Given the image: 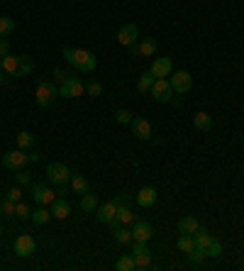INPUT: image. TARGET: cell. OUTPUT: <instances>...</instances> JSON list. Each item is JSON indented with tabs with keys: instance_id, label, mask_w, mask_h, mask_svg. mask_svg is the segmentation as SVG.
Instances as JSON below:
<instances>
[{
	"instance_id": "obj_4",
	"label": "cell",
	"mask_w": 244,
	"mask_h": 271,
	"mask_svg": "<svg viewBox=\"0 0 244 271\" xmlns=\"http://www.w3.org/2000/svg\"><path fill=\"white\" fill-rule=\"evenodd\" d=\"M34 98H37V105H39V108H49V105H54V101L59 98V88H56L54 83H49V81H46V83H39Z\"/></svg>"
},
{
	"instance_id": "obj_34",
	"label": "cell",
	"mask_w": 244,
	"mask_h": 271,
	"mask_svg": "<svg viewBox=\"0 0 244 271\" xmlns=\"http://www.w3.org/2000/svg\"><path fill=\"white\" fill-rule=\"evenodd\" d=\"M15 217H20V220H30V217H32V210H30V205L20 201V203L15 205Z\"/></svg>"
},
{
	"instance_id": "obj_43",
	"label": "cell",
	"mask_w": 244,
	"mask_h": 271,
	"mask_svg": "<svg viewBox=\"0 0 244 271\" xmlns=\"http://www.w3.org/2000/svg\"><path fill=\"white\" fill-rule=\"evenodd\" d=\"M68 76H71V73H66V71H61V68H54V79L59 81V83H64V81H66Z\"/></svg>"
},
{
	"instance_id": "obj_6",
	"label": "cell",
	"mask_w": 244,
	"mask_h": 271,
	"mask_svg": "<svg viewBox=\"0 0 244 271\" xmlns=\"http://www.w3.org/2000/svg\"><path fill=\"white\" fill-rule=\"evenodd\" d=\"M168 83H171V90L174 93H188L190 88H193V76H190L188 71H176V73H171V79H168Z\"/></svg>"
},
{
	"instance_id": "obj_2",
	"label": "cell",
	"mask_w": 244,
	"mask_h": 271,
	"mask_svg": "<svg viewBox=\"0 0 244 271\" xmlns=\"http://www.w3.org/2000/svg\"><path fill=\"white\" fill-rule=\"evenodd\" d=\"M0 66H3V71L8 73V76H12V79H22V76H27L30 71L34 68L32 59L30 57H12V54H8L5 59H0Z\"/></svg>"
},
{
	"instance_id": "obj_42",
	"label": "cell",
	"mask_w": 244,
	"mask_h": 271,
	"mask_svg": "<svg viewBox=\"0 0 244 271\" xmlns=\"http://www.w3.org/2000/svg\"><path fill=\"white\" fill-rule=\"evenodd\" d=\"M8 54H10V42L3 37V39H0V59H5Z\"/></svg>"
},
{
	"instance_id": "obj_33",
	"label": "cell",
	"mask_w": 244,
	"mask_h": 271,
	"mask_svg": "<svg viewBox=\"0 0 244 271\" xmlns=\"http://www.w3.org/2000/svg\"><path fill=\"white\" fill-rule=\"evenodd\" d=\"M210 237H212V235H208V230H205V227H198V230L193 232V239H196V244H198V247H205V244L210 242Z\"/></svg>"
},
{
	"instance_id": "obj_41",
	"label": "cell",
	"mask_w": 244,
	"mask_h": 271,
	"mask_svg": "<svg viewBox=\"0 0 244 271\" xmlns=\"http://www.w3.org/2000/svg\"><path fill=\"white\" fill-rule=\"evenodd\" d=\"M112 203L117 205V208H120V205H130V195H127V193H117V195L112 198Z\"/></svg>"
},
{
	"instance_id": "obj_15",
	"label": "cell",
	"mask_w": 244,
	"mask_h": 271,
	"mask_svg": "<svg viewBox=\"0 0 244 271\" xmlns=\"http://www.w3.org/2000/svg\"><path fill=\"white\" fill-rule=\"evenodd\" d=\"M149 71H152V76H154V79H168V76L174 73V64H171V59H168V57L154 59Z\"/></svg>"
},
{
	"instance_id": "obj_25",
	"label": "cell",
	"mask_w": 244,
	"mask_h": 271,
	"mask_svg": "<svg viewBox=\"0 0 244 271\" xmlns=\"http://www.w3.org/2000/svg\"><path fill=\"white\" fill-rule=\"evenodd\" d=\"M30 220H32L34 225H46V223L52 220V210H49L46 205H39V210H34Z\"/></svg>"
},
{
	"instance_id": "obj_14",
	"label": "cell",
	"mask_w": 244,
	"mask_h": 271,
	"mask_svg": "<svg viewBox=\"0 0 244 271\" xmlns=\"http://www.w3.org/2000/svg\"><path fill=\"white\" fill-rule=\"evenodd\" d=\"M152 235H154V230H152V225H149L147 220H139V217H137L132 223V242H149Z\"/></svg>"
},
{
	"instance_id": "obj_38",
	"label": "cell",
	"mask_w": 244,
	"mask_h": 271,
	"mask_svg": "<svg viewBox=\"0 0 244 271\" xmlns=\"http://www.w3.org/2000/svg\"><path fill=\"white\" fill-rule=\"evenodd\" d=\"M15 205H17V203H12V201L5 198V201L0 203V215H5V217H15Z\"/></svg>"
},
{
	"instance_id": "obj_31",
	"label": "cell",
	"mask_w": 244,
	"mask_h": 271,
	"mask_svg": "<svg viewBox=\"0 0 244 271\" xmlns=\"http://www.w3.org/2000/svg\"><path fill=\"white\" fill-rule=\"evenodd\" d=\"M17 147L20 149H32L34 147V135L32 132H20V135H17Z\"/></svg>"
},
{
	"instance_id": "obj_22",
	"label": "cell",
	"mask_w": 244,
	"mask_h": 271,
	"mask_svg": "<svg viewBox=\"0 0 244 271\" xmlns=\"http://www.w3.org/2000/svg\"><path fill=\"white\" fill-rule=\"evenodd\" d=\"M112 227V237H115V242H117V244H122V247H125V244H130V242H132V230H127V227L125 225H110Z\"/></svg>"
},
{
	"instance_id": "obj_20",
	"label": "cell",
	"mask_w": 244,
	"mask_h": 271,
	"mask_svg": "<svg viewBox=\"0 0 244 271\" xmlns=\"http://www.w3.org/2000/svg\"><path fill=\"white\" fill-rule=\"evenodd\" d=\"M198 227H200V223L196 215H186V217L178 220V232H181V235H193Z\"/></svg>"
},
{
	"instance_id": "obj_40",
	"label": "cell",
	"mask_w": 244,
	"mask_h": 271,
	"mask_svg": "<svg viewBox=\"0 0 244 271\" xmlns=\"http://www.w3.org/2000/svg\"><path fill=\"white\" fill-rule=\"evenodd\" d=\"M5 198H8V201H12V203H20V201H22V186H15V188H10Z\"/></svg>"
},
{
	"instance_id": "obj_28",
	"label": "cell",
	"mask_w": 244,
	"mask_h": 271,
	"mask_svg": "<svg viewBox=\"0 0 244 271\" xmlns=\"http://www.w3.org/2000/svg\"><path fill=\"white\" fill-rule=\"evenodd\" d=\"M154 76H152V71H147V73H142V79L137 81V90L139 93H147V90H152V86H154Z\"/></svg>"
},
{
	"instance_id": "obj_5",
	"label": "cell",
	"mask_w": 244,
	"mask_h": 271,
	"mask_svg": "<svg viewBox=\"0 0 244 271\" xmlns=\"http://www.w3.org/2000/svg\"><path fill=\"white\" fill-rule=\"evenodd\" d=\"M83 90H86L83 81L76 76H68L64 83H59V98H81Z\"/></svg>"
},
{
	"instance_id": "obj_13",
	"label": "cell",
	"mask_w": 244,
	"mask_h": 271,
	"mask_svg": "<svg viewBox=\"0 0 244 271\" xmlns=\"http://www.w3.org/2000/svg\"><path fill=\"white\" fill-rule=\"evenodd\" d=\"M156 46H159V42H156L154 37H144V39H139V42L134 46H130V49H132L134 57H154Z\"/></svg>"
},
{
	"instance_id": "obj_44",
	"label": "cell",
	"mask_w": 244,
	"mask_h": 271,
	"mask_svg": "<svg viewBox=\"0 0 244 271\" xmlns=\"http://www.w3.org/2000/svg\"><path fill=\"white\" fill-rule=\"evenodd\" d=\"M66 195V188L64 186H56V198H64Z\"/></svg>"
},
{
	"instance_id": "obj_1",
	"label": "cell",
	"mask_w": 244,
	"mask_h": 271,
	"mask_svg": "<svg viewBox=\"0 0 244 271\" xmlns=\"http://www.w3.org/2000/svg\"><path fill=\"white\" fill-rule=\"evenodd\" d=\"M64 59H68V64H71L74 68L86 71V73L95 71V66H98L95 54H93V52H86V49H71V46H64Z\"/></svg>"
},
{
	"instance_id": "obj_11",
	"label": "cell",
	"mask_w": 244,
	"mask_h": 271,
	"mask_svg": "<svg viewBox=\"0 0 244 271\" xmlns=\"http://www.w3.org/2000/svg\"><path fill=\"white\" fill-rule=\"evenodd\" d=\"M30 161V157L25 154V149H17V152H8L3 157V166L10 171H17V169H25V164Z\"/></svg>"
},
{
	"instance_id": "obj_8",
	"label": "cell",
	"mask_w": 244,
	"mask_h": 271,
	"mask_svg": "<svg viewBox=\"0 0 244 271\" xmlns=\"http://www.w3.org/2000/svg\"><path fill=\"white\" fill-rule=\"evenodd\" d=\"M149 93H152V98H154L156 103H171V98H174V90H171L168 79H156Z\"/></svg>"
},
{
	"instance_id": "obj_12",
	"label": "cell",
	"mask_w": 244,
	"mask_h": 271,
	"mask_svg": "<svg viewBox=\"0 0 244 271\" xmlns=\"http://www.w3.org/2000/svg\"><path fill=\"white\" fill-rule=\"evenodd\" d=\"M115 215H117V205L112 203V201L95 208V220H98L100 225H115Z\"/></svg>"
},
{
	"instance_id": "obj_9",
	"label": "cell",
	"mask_w": 244,
	"mask_h": 271,
	"mask_svg": "<svg viewBox=\"0 0 244 271\" xmlns=\"http://www.w3.org/2000/svg\"><path fill=\"white\" fill-rule=\"evenodd\" d=\"M132 257H134L137 269H149V266H152V252L147 247V242H134Z\"/></svg>"
},
{
	"instance_id": "obj_23",
	"label": "cell",
	"mask_w": 244,
	"mask_h": 271,
	"mask_svg": "<svg viewBox=\"0 0 244 271\" xmlns=\"http://www.w3.org/2000/svg\"><path fill=\"white\" fill-rule=\"evenodd\" d=\"M95 208H98V198L90 191H86L81 195V210H83V213H95Z\"/></svg>"
},
{
	"instance_id": "obj_7",
	"label": "cell",
	"mask_w": 244,
	"mask_h": 271,
	"mask_svg": "<svg viewBox=\"0 0 244 271\" xmlns=\"http://www.w3.org/2000/svg\"><path fill=\"white\" fill-rule=\"evenodd\" d=\"M12 249H15V254H17V257L27 259V257H32V254H34V249H37V242H34L32 235H17V237H15V244H12Z\"/></svg>"
},
{
	"instance_id": "obj_26",
	"label": "cell",
	"mask_w": 244,
	"mask_h": 271,
	"mask_svg": "<svg viewBox=\"0 0 244 271\" xmlns=\"http://www.w3.org/2000/svg\"><path fill=\"white\" fill-rule=\"evenodd\" d=\"M71 188L78 193V195H83V193L88 191V181L83 174H71Z\"/></svg>"
},
{
	"instance_id": "obj_35",
	"label": "cell",
	"mask_w": 244,
	"mask_h": 271,
	"mask_svg": "<svg viewBox=\"0 0 244 271\" xmlns=\"http://www.w3.org/2000/svg\"><path fill=\"white\" fill-rule=\"evenodd\" d=\"M15 30V20L12 17H0V37H8Z\"/></svg>"
},
{
	"instance_id": "obj_46",
	"label": "cell",
	"mask_w": 244,
	"mask_h": 271,
	"mask_svg": "<svg viewBox=\"0 0 244 271\" xmlns=\"http://www.w3.org/2000/svg\"><path fill=\"white\" fill-rule=\"evenodd\" d=\"M27 157H30V161H39V154H37V152H32V154H27Z\"/></svg>"
},
{
	"instance_id": "obj_24",
	"label": "cell",
	"mask_w": 244,
	"mask_h": 271,
	"mask_svg": "<svg viewBox=\"0 0 244 271\" xmlns=\"http://www.w3.org/2000/svg\"><path fill=\"white\" fill-rule=\"evenodd\" d=\"M193 127L200 132H208V130H212V117L208 113H198L193 117Z\"/></svg>"
},
{
	"instance_id": "obj_39",
	"label": "cell",
	"mask_w": 244,
	"mask_h": 271,
	"mask_svg": "<svg viewBox=\"0 0 244 271\" xmlns=\"http://www.w3.org/2000/svg\"><path fill=\"white\" fill-rule=\"evenodd\" d=\"M15 183H17V186H30V183H32V176H30L27 171L17 169L15 171Z\"/></svg>"
},
{
	"instance_id": "obj_29",
	"label": "cell",
	"mask_w": 244,
	"mask_h": 271,
	"mask_svg": "<svg viewBox=\"0 0 244 271\" xmlns=\"http://www.w3.org/2000/svg\"><path fill=\"white\" fill-rule=\"evenodd\" d=\"M205 257H208V254H205V247H198V244H196V247L188 252V261L193 264V266L203 264V259H205Z\"/></svg>"
},
{
	"instance_id": "obj_45",
	"label": "cell",
	"mask_w": 244,
	"mask_h": 271,
	"mask_svg": "<svg viewBox=\"0 0 244 271\" xmlns=\"http://www.w3.org/2000/svg\"><path fill=\"white\" fill-rule=\"evenodd\" d=\"M5 81H8V73H5V71H3V66H0V86H3Z\"/></svg>"
},
{
	"instance_id": "obj_21",
	"label": "cell",
	"mask_w": 244,
	"mask_h": 271,
	"mask_svg": "<svg viewBox=\"0 0 244 271\" xmlns=\"http://www.w3.org/2000/svg\"><path fill=\"white\" fill-rule=\"evenodd\" d=\"M134 220H137V215L130 205H120L117 208V215H115V225H132Z\"/></svg>"
},
{
	"instance_id": "obj_27",
	"label": "cell",
	"mask_w": 244,
	"mask_h": 271,
	"mask_svg": "<svg viewBox=\"0 0 244 271\" xmlns=\"http://www.w3.org/2000/svg\"><path fill=\"white\" fill-rule=\"evenodd\" d=\"M115 269H117V271H134V269H137L134 257H132V254H122L120 259L115 261Z\"/></svg>"
},
{
	"instance_id": "obj_16",
	"label": "cell",
	"mask_w": 244,
	"mask_h": 271,
	"mask_svg": "<svg viewBox=\"0 0 244 271\" xmlns=\"http://www.w3.org/2000/svg\"><path fill=\"white\" fill-rule=\"evenodd\" d=\"M32 198L37 205H52L56 201V191L46 188L42 183H37V186H32Z\"/></svg>"
},
{
	"instance_id": "obj_18",
	"label": "cell",
	"mask_w": 244,
	"mask_h": 271,
	"mask_svg": "<svg viewBox=\"0 0 244 271\" xmlns=\"http://www.w3.org/2000/svg\"><path fill=\"white\" fill-rule=\"evenodd\" d=\"M156 203V188L154 186H142L137 193V205L139 208H152Z\"/></svg>"
},
{
	"instance_id": "obj_32",
	"label": "cell",
	"mask_w": 244,
	"mask_h": 271,
	"mask_svg": "<svg viewBox=\"0 0 244 271\" xmlns=\"http://www.w3.org/2000/svg\"><path fill=\"white\" fill-rule=\"evenodd\" d=\"M193 247H196V239H193V235H181V237H178V249H181L183 254H188Z\"/></svg>"
},
{
	"instance_id": "obj_17",
	"label": "cell",
	"mask_w": 244,
	"mask_h": 271,
	"mask_svg": "<svg viewBox=\"0 0 244 271\" xmlns=\"http://www.w3.org/2000/svg\"><path fill=\"white\" fill-rule=\"evenodd\" d=\"M130 127H132V135L137 139H152V125L147 122L144 117H134Z\"/></svg>"
},
{
	"instance_id": "obj_30",
	"label": "cell",
	"mask_w": 244,
	"mask_h": 271,
	"mask_svg": "<svg viewBox=\"0 0 244 271\" xmlns=\"http://www.w3.org/2000/svg\"><path fill=\"white\" fill-rule=\"evenodd\" d=\"M205 254L208 257H220L222 254V242L217 237H210V242L205 244Z\"/></svg>"
},
{
	"instance_id": "obj_10",
	"label": "cell",
	"mask_w": 244,
	"mask_h": 271,
	"mask_svg": "<svg viewBox=\"0 0 244 271\" xmlns=\"http://www.w3.org/2000/svg\"><path fill=\"white\" fill-rule=\"evenodd\" d=\"M137 39H139V27L134 22H127L120 27V32H117V42L122 46H134L137 44Z\"/></svg>"
},
{
	"instance_id": "obj_36",
	"label": "cell",
	"mask_w": 244,
	"mask_h": 271,
	"mask_svg": "<svg viewBox=\"0 0 244 271\" xmlns=\"http://www.w3.org/2000/svg\"><path fill=\"white\" fill-rule=\"evenodd\" d=\"M132 120H134L132 113H130V110H125V108H120V110L115 113V122H117V125H130Z\"/></svg>"
},
{
	"instance_id": "obj_47",
	"label": "cell",
	"mask_w": 244,
	"mask_h": 271,
	"mask_svg": "<svg viewBox=\"0 0 244 271\" xmlns=\"http://www.w3.org/2000/svg\"><path fill=\"white\" fill-rule=\"evenodd\" d=\"M0 235H3V225H0Z\"/></svg>"
},
{
	"instance_id": "obj_19",
	"label": "cell",
	"mask_w": 244,
	"mask_h": 271,
	"mask_svg": "<svg viewBox=\"0 0 244 271\" xmlns=\"http://www.w3.org/2000/svg\"><path fill=\"white\" fill-rule=\"evenodd\" d=\"M49 210H52V217H54V220H66L68 213H71V205H68L66 198H56L54 203L49 205Z\"/></svg>"
},
{
	"instance_id": "obj_37",
	"label": "cell",
	"mask_w": 244,
	"mask_h": 271,
	"mask_svg": "<svg viewBox=\"0 0 244 271\" xmlns=\"http://www.w3.org/2000/svg\"><path fill=\"white\" fill-rule=\"evenodd\" d=\"M86 93H88L90 98H100V93H103V86H100L98 81H88V83H86Z\"/></svg>"
},
{
	"instance_id": "obj_3",
	"label": "cell",
	"mask_w": 244,
	"mask_h": 271,
	"mask_svg": "<svg viewBox=\"0 0 244 271\" xmlns=\"http://www.w3.org/2000/svg\"><path fill=\"white\" fill-rule=\"evenodd\" d=\"M46 179L52 181L54 186H66L68 181H71V171H68L66 164H61V161H52V164L46 166Z\"/></svg>"
}]
</instances>
